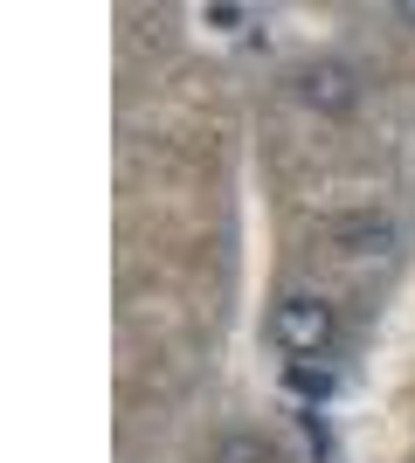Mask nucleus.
<instances>
[{"mask_svg":"<svg viewBox=\"0 0 415 463\" xmlns=\"http://www.w3.org/2000/svg\"><path fill=\"white\" fill-rule=\"evenodd\" d=\"M284 387H291V394H305V402H325V394H333V373L312 367V360H291V367H284Z\"/></svg>","mask_w":415,"mask_h":463,"instance_id":"3","label":"nucleus"},{"mask_svg":"<svg viewBox=\"0 0 415 463\" xmlns=\"http://www.w3.org/2000/svg\"><path fill=\"white\" fill-rule=\"evenodd\" d=\"M297 97L318 104V111H346V104H354V70H346V62H312V70L297 77Z\"/></svg>","mask_w":415,"mask_h":463,"instance_id":"2","label":"nucleus"},{"mask_svg":"<svg viewBox=\"0 0 415 463\" xmlns=\"http://www.w3.org/2000/svg\"><path fill=\"white\" fill-rule=\"evenodd\" d=\"M222 463H270L263 443H222Z\"/></svg>","mask_w":415,"mask_h":463,"instance_id":"4","label":"nucleus"},{"mask_svg":"<svg viewBox=\"0 0 415 463\" xmlns=\"http://www.w3.org/2000/svg\"><path fill=\"white\" fill-rule=\"evenodd\" d=\"M401 21H415V0H401Z\"/></svg>","mask_w":415,"mask_h":463,"instance_id":"6","label":"nucleus"},{"mask_svg":"<svg viewBox=\"0 0 415 463\" xmlns=\"http://www.w3.org/2000/svg\"><path fill=\"white\" fill-rule=\"evenodd\" d=\"M201 21H208V28H242V7H229V0H215V7H201Z\"/></svg>","mask_w":415,"mask_h":463,"instance_id":"5","label":"nucleus"},{"mask_svg":"<svg viewBox=\"0 0 415 463\" xmlns=\"http://www.w3.org/2000/svg\"><path fill=\"white\" fill-rule=\"evenodd\" d=\"M270 339L291 353V360H318V353L339 339V318H333V305H325V298L297 290V298H284V305L270 311Z\"/></svg>","mask_w":415,"mask_h":463,"instance_id":"1","label":"nucleus"}]
</instances>
